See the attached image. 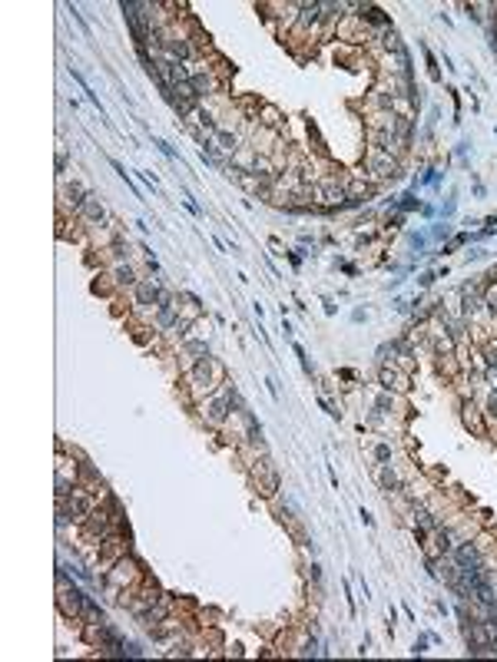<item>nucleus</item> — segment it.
<instances>
[{
	"mask_svg": "<svg viewBox=\"0 0 497 662\" xmlns=\"http://www.w3.org/2000/svg\"><path fill=\"white\" fill-rule=\"evenodd\" d=\"M458 560H461V566L468 569V566H478V553L471 550V546H461L458 550Z\"/></svg>",
	"mask_w": 497,
	"mask_h": 662,
	"instance_id": "f257e3e1",
	"label": "nucleus"
}]
</instances>
